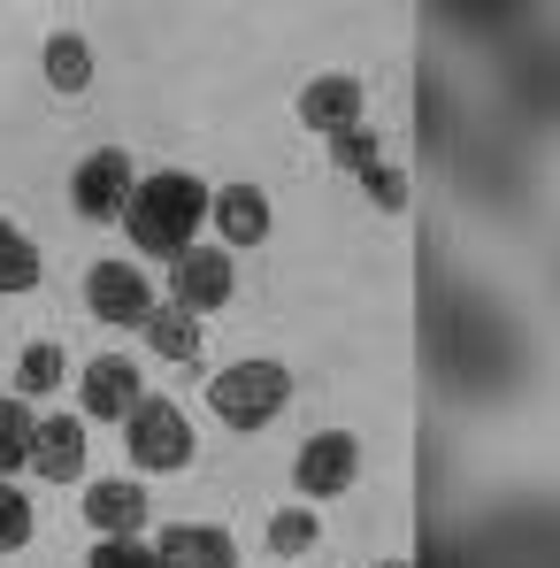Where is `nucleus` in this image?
<instances>
[{
  "instance_id": "nucleus-14",
  "label": "nucleus",
  "mask_w": 560,
  "mask_h": 568,
  "mask_svg": "<svg viewBox=\"0 0 560 568\" xmlns=\"http://www.w3.org/2000/svg\"><path fill=\"white\" fill-rule=\"evenodd\" d=\"M139 331H146V346H154L162 362H200V315H185L177 300H154Z\"/></svg>"
},
{
  "instance_id": "nucleus-9",
  "label": "nucleus",
  "mask_w": 560,
  "mask_h": 568,
  "mask_svg": "<svg viewBox=\"0 0 560 568\" xmlns=\"http://www.w3.org/2000/svg\"><path fill=\"white\" fill-rule=\"evenodd\" d=\"M85 423H123L139 399H146V384H139V369L123 362V354H100V362H85Z\"/></svg>"
},
{
  "instance_id": "nucleus-24",
  "label": "nucleus",
  "mask_w": 560,
  "mask_h": 568,
  "mask_svg": "<svg viewBox=\"0 0 560 568\" xmlns=\"http://www.w3.org/2000/svg\"><path fill=\"white\" fill-rule=\"evenodd\" d=\"M376 568H407V561H376Z\"/></svg>"
},
{
  "instance_id": "nucleus-8",
  "label": "nucleus",
  "mask_w": 560,
  "mask_h": 568,
  "mask_svg": "<svg viewBox=\"0 0 560 568\" xmlns=\"http://www.w3.org/2000/svg\"><path fill=\"white\" fill-rule=\"evenodd\" d=\"M31 469L47 484H78L85 476V415H47L31 423Z\"/></svg>"
},
{
  "instance_id": "nucleus-10",
  "label": "nucleus",
  "mask_w": 560,
  "mask_h": 568,
  "mask_svg": "<svg viewBox=\"0 0 560 568\" xmlns=\"http://www.w3.org/2000/svg\"><path fill=\"white\" fill-rule=\"evenodd\" d=\"M85 523H93L100 538H139L146 530V484H131V476L85 484Z\"/></svg>"
},
{
  "instance_id": "nucleus-12",
  "label": "nucleus",
  "mask_w": 560,
  "mask_h": 568,
  "mask_svg": "<svg viewBox=\"0 0 560 568\" xmlns=\"http://www.w3.org/2000/svg\"><path fill=\"white\" fill-rule=\"evenodd\" d=\"M207 215H215V231H223L231 246H262V239H269V192H262V185L207 192Z\"/></svg>"
},
{
  "instance_id": "nucleus-11",
  "label": "nucleus",
  "mask_w": 560,
  "mask_h": 568,
  "mask_svg": "<svg viewBox=\"0 0 560 568\" xmlns=\"http://www.w3.org/2000/svg\"><path fill=\"white\" fill-rule=\"evenodd\" d=\"M154 561L162 568H238V554H231V530H215V523H170Z\"/></svg>"
},
{
  "instance_id": "nucleus-6",
  "label": "nucleus",
  "mask_w": 560,
  "mask_h": 568,
  "mask_svg": "<svg viewBox=\"0 0 560 568\" xmlns=\"http://www.w3.org/2000/svg\"><path fill=\"white\" fill-rule=\"evenodd\" d=\"M354 476H362V446H354L346 430H315V438L299 446V462H292V484H299L307 499H338Z\"/></svg>"
},
{
  "instance_id": "nucleus-5",
  "label": "nucleus",
  "mask_w": 560,
  "mask_h": 568,
  "mask_svg": "<svg viewBox=\"0 0 560 568\" xmlns=\"http://www.w3.org/2000/svg\"><path fill=\"white\" fill-rule=\"evenodd\" d=\"M85 307H93L100 323H115V331H139L146 307H154L146 270H139V262H93V270H85Z\"/></svg>"
},
{
  "instance_id": "nucleus-3",
  "label": "nucleus",
  "mask_w": 560,
  "mask_h": 568,
  "mask_svg": "<svg viewBox=\"0 0 560 568\" xmlns=\"http://www.w3.org/2000/svg\"><path fill=\"white\" fill-rule=\"evenodd\" d=\"M123 454H131L146 476L185 469V462H192V423H185V407H170V399H139V407L123 415Z\"/></svg>"
},
{
  "instance_id": "nucleus-18",
  "label": "nucleus",
  "mask_w": 560,
  "mask_h": 568,
  "mask_svg": "<svg viewBox=\"0 0 560 568\" xmlns=\"http://www.w3.org/2000/svg\"><path fill=\"white\" fill-rule=\"evenodd\" d=\"M23 462H31V415H23V399H0V476Z\"/></svg>"
},
{
  "instance_id": "nucleus-1",
  "label": "nucleus",
  "mask_w": 560,
  "mask_h": 568,
  "mask_svg": "<svg viewBox=\"0 0 560 568\" xmlns=\"http://www.w3.org/2000/svg\"><path fill=\"white\" fill-rule=\"evenodd\" d=\"M207 223V185L185 178V170H154L146 185H131V207H123V231L146 262H177L192 246V231Z\"/></svg>"
},
{
  "instance_id": "nucleus-20",
  "label": "nucleus",
  "mask_w": 560,
  "mask_h": 568,
  "mask_svg": "<svg viewBox=\"0 0 560 568\" xmlns=\"http://www.w3.org/2000/svg\"><path fill=\"white\" fill-rule=\"evenodd\" d=\"M85 568H162V561H154V546H146V538H100Z\"/></svg>"
},
{
  "instance_id": "nucleus-22",
  "label": "nucleus",
  "mask_w": 560,
  "mask_h": 568,
  "mask_svg": "<svg viewBox=\"0 0 560 568\" xmlns=\"http://www.w3.org/2000/svg\"><path fill=\"white\" fill-rule=\"evenodd\" d=\"M23 538H31V507H23V491L0 484V554H16Z\"/></svg>"
},
{
  "instance_id": "nucleus-16",
  "label": "nucleus",
  "mask_w": 560,
  "mask_h": 568,
  "mask_svg": "<svg viewBox=\"0 0 560 568\" xmlns=\"http://www.w3.org/2000/svg\"><path fill=\"white\" fill-rule=\"evenodd\" d=\"M31 284H39V246L16 223H0V292H31Z\"/></svg>"
},
{
  "instance_id": "nucleus-13",
  "label": "nucleus",
  "mask_w": 560,
  "mask_h": 568,
  "mask_svg": "<svg viewBox=\"0 0 560 568\" xmlns=\"http://www.w3.org/2000/svg\"><path fill=\"white\" fill-rule=\"evenodd\" d=\"M299 123L307 131H346V123H362V78H307V93H299Z\"/></svg>"
},
{
  "instance_id": "nucleus-2",
  "label": "nucleus",
  "mask_w": 560,
  "mask_h": 568,
  "mask_svg": "<svg viewBox=\"0 0 560 568\" xmlns=\"http://www.w3.org/2000/svg\"><path fill=\"white\" fill-rule=\"evenodd\" d=\"M284 399H292V377H284L277 362H231L223 377L207 384V407L231 430H262L269 415H284Z\"/></svg>"
},
{
  "instance_id": "nucleus-17",
  "label": "nucleus",
  "mask_w": 560,
  "mask_h": 568,
  "mask_svg": "<svg viewBox=\"0 0 560 568\" xmlns=\"http://www.w3.org/2000/svg\"><path fill=\"white\" fill-rule=\"evenodd\" d=\"M62 369H70V354H62L54 338H39V346H23L16 384H23V392H54V384H62Z\"/></svg>"
},
{
  "instance_id": "nucleus-7",
  "label": "nucleus",
  "mask_w": 560,
  "mask_h": 568,
  "mask_svg": "<svg viewBox=\"0 0 560 568\" xmlns=\"http://www.w3.org/2000/svg\"><path fill=\"white\" fill-rule=\"evenodd\" d=\"M170 284H177V307H185V315H207V307L231 300L238 270H231V254H215V246H185L177 270H170Z\"/></svg>"
},
{
  "instance_id": "nucleus-4",
  "label": "nucleus",
  "mask_w": 560,
  "mask_h": 568,
  "mask_svg": "<svg viewBox=\"0 0 560 568\" xmlns=\"http://www.w3.org/2000/svg\"><path fill=\"white\" fill-rule=\"evenodd\" d=\"M131 185H139L131 154H123V146H100V154H85V162H78V178H70V207H78L85 223H123Z\"/></svg>"
},
{
  "instance_id": "nucleus-21",
  "label": "nucleus",
  "mask_w": 560,
  "mask_h": 568,
  "mask_svg": "<svg viewBox=\"0 0 560 568\" xmlns=\"http://www.w3.org/2000/svg\"><path fill=\"white\" fill-rule=\"evenodd\" d=\"M269 546H277V554H307V546H315V515H307V507H284L277 523H269Z\"/></svg>"
},
{
  "instance_id": "nucleus-19",
  "label": "nucleus",
  "mask_w": 560,
  "mask_h": 568,
  "mask_svg": "<svg viewBox=\"0 0 560 568\" xmlns=\"http://www.w3.org/2000/svg\"><path fill=\"white\" fill-rule=\"evenodd\" d=\"M330 162H346V170H376V162H384V154H376V131H369V123L330 131Z\"/></svg>"
},
{
  "instance_id": "nucleus-15",
  "label": "nucleus",
  "mask_w": 560,
  "mask_h": 568,
  "mask_svg": "<svg viewBox=\"0 0 560 568\" xmlns=\"http://www.w3.org/2000/svg\"><path fill=\"white\" fill-rule=\"evenodd\" d=\"M47 85H54V93H85V85H93V47H85L78 31L47 39Z\"/></svg>"
},
{
  "instance_id": "nucleus-23",
  "label": "nucleus",
  "mask_w": 560,
  "mask_h": 568,
  "mask_svg": "<svg viewBox=\"0 0 560 568\" xmlns=\"http://www.w3.org/2000/svg\"><path fill=\"white\" fill-rule=\"evenodd\" d=\"M362 185H369V200H376V207H391V215L407 207V178H399L391 162H376V170H362Z\"/></svg>"
}]
</instances>
